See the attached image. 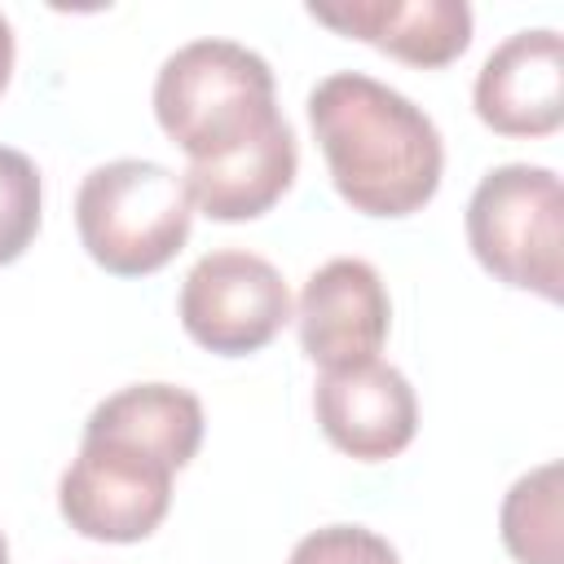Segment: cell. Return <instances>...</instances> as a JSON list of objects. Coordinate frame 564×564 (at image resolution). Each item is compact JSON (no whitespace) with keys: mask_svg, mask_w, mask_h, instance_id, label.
<instances>
[{"mask_svg":"<svg viewBox=\"0 0 564 564\" xmlns=\"http://www.w3.org/2000/svg\"><path fill=\"white\" fill-rule=\"evenodd\" d=\"M308 123L330 185L352 212L397 220L436 198L445 145L405 93L361 70H335L308 93Z\"/></svg>","mask_w":564,"mask_h":564,"instance_id":"cell-1","label":"cell"},{"mask_svg":"<svg viewBox=\"0 0 564 564\" xmlns=\"http://www.w3.org/2000/svg\"><path fill=\"white\" fill-rule=\"evenodd\" d=\"M154 119L189 163H212L256 141L273 119V70L234 40L181 44L154 79Z\"/></svg>","mask_w":564,"mask_h":564,"instance_id":"cell-2","label":"cell"},{"mask_svg":"<svg viewBox=\"0 0 564 564\" xmlns=\"http://www.w3.org/2000/svg\"><path fill=\"white\" fill-rule=\"evenodd\" d=\"M75 229L93 264L115 278L159 273L194 229L185 181L154 159H115L84 176Z\"/></svg>","mask_w":564,"mask_h":564,"instance_id":"cell-3","label":"cell"},{"mask_svg":"<svg viewBox=\"0 0 564 564\" xmlns=\"http://www.w3.org/2000/svg\"><path fill=\"white\" fill-rule=\"evenodd\" d=\"M467 242L485 273L555 304L564 291L560 176L538 163H502L485 172L467 198Z\"/></svg>","mask_w":564,"mask_h":564,"instance_id":"cell-4","label":"cell"},{"mask_svg":"<svg viewBox=\"0 0 564 564\" xmlns=\"http://www.w3.org/2000/svg\"><path fill=\"white\" fill-rule=\"evenodd\" d=\"M172 467L137 445L84 436L57 480L62 520L93 542H141L172 507Z\"/></svg>","mask_w":564,"mask_h":564,"instance_id":"cell-5","label":"cell"},{"mask_svg":"<svg viewBox=\"0 0 564 564\" xmlns=\"http://www.w3.org/2000/svg\"><path fill=\"white\" fill-rule=\"evenodd\" d=\"M176 313L185 335L216 357H247L278 339L291 322L282 273L256 251H207L181 282Z\"/></svg>","mask_w":564,"mask_h":564,"instance_id":"cell-6","label":"cell"},{"mask_svg":"<svg viewBox=\"0 0 564 564\" xmlns=\"http://www.w3.org/2000/svg\"><path fill=\"white\" fill-rule=\"evenodd\" d=\"M388 326H392V300L370 260L335 256L317 273H308L295 304V330L313 366L335 370V366L370 361L383 348Z\"/></svg>","mask_w":564,"mask_h":564,"instance_id":"cell-7","label":"cell"},{"mask_svg":"<svg viewBox=\"0 0 564 564\" xmlns=\"http://www.w3.org/2000/svg\"><path fill=\"white\" fill-rule=\"evenodd\" d=\"M313 414L326 441L357 463L397 458L419 432V401L410 379L379 357L322 370L313 388Z\"/></svg>","mask_w":564,"mask_h":564,"instance_id":"cell-8","label":"cell"},{"mask_svg":"<svg viewBox=\"0 0 564 564\" xmlns=\"http://www.w3.org/2000/svg\"><path fill=\"white\" fill-rule=\"evenodd\" d=\"M471 106L498 137H551L564 123V40L551 26L507 35L480 66Z\"/></svg>","mask_w":564,"mask_h":564,"instance_id":"cell-9","label":"cell"},{"mask_svg":"<svg viewBox=\"0 0 564 564\" xmlns=\"http://www.w3.org/2000/svg\"><path fill=\"white\" fill-rule=\"evenodd\" d=\"M308 18L423 70L458 62L471 44V9L463 0H335L308 4Z\"/></svg>","mask_w":564,"mask_h":564,"instance_id":"cell-10","label":"cell"},{"mask_svg":"<svg viewBox=\"0 0 564 564\" xmlns=\"http://www.w3.org/2000/svg\"><path fill=\"white\" fill-rule=\"evenodd\" d=\"M300 172V145L286 119H273L256 141H247L242 150L212 159V163H189L181 172L194 212L212 216V220H256L264 216L291 185Z\"/></svg>","mask_w":564,"mask_h":564,"instance_id":"cell-11","label":"cell"},{"mask_svg":"<svg viewBox=\"0 0 564 564\" xmlns=\"http://www.w3.org/2000/svg\"><path fill=\"white\" fill-rule=\"evenodd\" d=\"M84 436H110L181 471L203 445V401L176 383H132L93 405Z\"/></svg>","mask_w":564,"mask_h":564,"instance_id":"cell-12","label":"cell"},{"mask_svg":"<svg viewBox=\"0 0 564 564\" xmlns=\"http://www.w3.org/2000/svg\"><path fill=\"white\" fill-rule=\"evenodd\" d=\"M502 546L516 564H560V463L524 471L498 511Z\"/></svg>","mask_w":564,"mask_h":564,"instance_id":"cell-13","label":"cell"},{"mask_svg":"<svg viewBox=\"0 0 564 564\" xmlns=\"http://www.w3.org/2000/svg\"><path fill=\"white\" fill-rule=\"evenodd\" d=\"M40 212H44L40 167L22 150L0 145V264H13L35 242Z\"/></svg>","mask_w":564,"mask_h":564,"instance_id":"cell-14","label":"cell"},{"mask_svg":"<svg viewBox=\"0 0 564 564\" xmlns=\"http://www.w3.org/2000/svg\"><path fill=\"white\" fill-rule=\"evenodd\" d=\"M286 564H401L392 542L366 524H326L295 542Z\"/></svg>","mask_w":564,"mask_h":564,"instance_id":"cell-15","label":"cell"},{"mask_svg":"<svg viewBox=\"0 0 564 564\" xmlns=\"http://www.w3.org/2000/svg\"><path fill=\"white\" fill-rule=\"evenodd\" d=\"M9 75H13V26L0 13V93L9 88Z\"/></svg>","mask_w":564,"mask_h":564,"instance_id":"cell-16","label":"cell"},{"mask_svg":"<svg viewBox=\"0 0 564 564\" xmlns=\"http://www.w3.org/2000/svg\"><path fill=\"white\" fill-rule=\"evenodd\" d=\"M0 564H9V542H4V533H0Z\"/></svg>","mask_w":564,"mask_h":564,"instance_id":"cell-17","label":"cell"}]
</instances>
